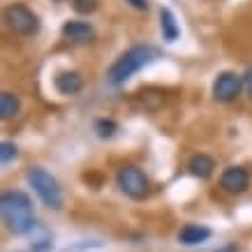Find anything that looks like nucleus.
<instances>
[{"instance_id":"1","label":"nucleus","mask_w":252,"mask_h":252,"mask_svg":"<svg viewBox=\"0 0 252 252\" xmlns=\"http://www.w3.org/2000/svg\"><path fill=\"white\" fill-rule=\"evenodd\" d=\"M0 213L5 229L14 236H31L35 231V208H32V199L21 190H9L2 192L0 197Z\"/></svg>"},{"instance_id":"2","label":"nucleus","mask_w":252,"mask_h":252,"mask_svg":"<svg viewBox=\"0 0 252 252\" xmlns=\"http://www.w3.org/2000/svg\"><path fill=\"white\" fill-rule=\"evenodd\" d=\"M160 58V51L151 44H137L130 46L125 54H121L114 61V65L109 67L107 72V84L118 88V86H125L137 72H141L144 67L153 65L155 61Z\"/></svg>"},{"instance_id":"3","label":"nucleus","mask_w":252,"mask_h":252,"mask_svg":"<svg viewBox=\"0 0 252 252\" xmlns=\"http://www.w3.org/2000/svg\"><path fill=\"white\" fill-rule=\"evenodd\" d=\"M28 183H31L32 192L39 197V201L44 204L46 208L51 211H61L65 199H63V190H61V183L56 181V176L51 171H46L44 167H31L28 169Z\"/></svg>"},{"instance_id":"4","label":"nucleus","mask_w":252,"mask_h":252,"mask_svg":"<svg viewBox=\"0 0 252 252\" xmlns=\"http://www.w3.org/2000/svg\"><path fill=\"white\" fill-rule=\"evenodd\" d=\"M116 183L121 188L125 197L134 199V201H144L151 197V181L148 176L134 164H123L116 174Z\"/></svg>"},{"instance_id":"5","label":"nucleus","mask_w":252,"mask_h":252,"mask_svg":"<svg viewBox=\"0 0 252 252\" xmlns=\"http://www.w3.org/2000/svg\"><path fill=\"white\" fill-rule=\"evenodd\" d=\"M5 23H7V28L16 35H21V37H32V35H37L39 32V16L32 12L28 5H23V2H14V5H9L5 7V14H2Z\"/></svg>"},{"instance_id":"6","label":"nucleus","mask_w":252,"mask_h":252,"mask_svg":"<svg viewBox=\"0 0 252 252\" xmlns=\"http://www.w3.org/2000/svg\"><path fill=\"white\" fill-rule=\"evenodd\" d=\"M245 91V81L243 74H236L231 69H224L218 77L213 79V86H211V95H213L215 102H234V99L241 97V93Z\"/></svg>"},{"instance_id":"7","label":"nucleus","mask_w":252,"mask_h":252,"mask_svg":"<svg viewBox=\"0 0 252 252\" xmlns=\"http://www.w3.org/2000/svg\"><path fill=\"white\" fill-rule=\"evenodd\" d=\"M220 188L227 194H243L250 188V174H248V169L238 167V164L227 167L220 176Z\"/></svg>"},{"instance_id":"8","label":"nucleus","mask_w":252,"mask_h":252,"mask_svg":"<svg viewBox=\"0 0 252 252\" xmlns=\"http://www.w3.org/2000/svg\"><path fill=\"white\" fill-rule=\"evenodd\" d=\"M63 39H67L72 44H86V42H93L95 39V28H93L88 21H65L61 28Z\"/></svg>"},{"instance_id":"9","label":"nucleus","mask_w":252,"mask_h":252,"mask_svg":"<svg viewBox=\"0 0 252 252\" xmlns=\"http://www.w3.org/2000/svg\"><path fill=\"white\" fill-rule=\"evenodd\" d=\"M54 86H56V91L61 93V95L69 97V95H77V93H81V88H84V77H81L79 72H74V69H67V72L56 74Z\"/></svg>"},{"instance_id":"10","label":"nucleus","mask_w":252,"mask_h":252,"mask_svg":"<svg viewBox=\"0 0 252 252\" xmlns=\"http://www.w3.org/2000/svg\"><path fill=\"white\" fill-rule=\"evenodd\" d=\"M188 171H190L194 178H199V181H206L215 171V160L206 153H194L190 160H188Z\"/></svg>"},{"instance_id":"11","label":"nucleus","mask_w":252,"mask_h":252,"mask_svg":"<svg viewBox=\"0 0 252 252\" xmlns=\"http://www.w3.org/2000/svg\"><path fill=\"white\" fill-rule=\"evenodd\" d=\"M211 238V229L204 224H185L183 229L178 231V243L183 245H199L206 243Z\"/></svg>"},{"instance_id":"12","label":"nucleus","mask_w":252,"mask_h":252,"mask_svg":"<svg viewBox=\"0 0 252 252\" xmlns=\"http://www.w3.org/2000/svg\"><path fill=\"white\" fill-rule=\"evenodd\" d=\"M160 31L164 42H169V44L181 37V26H178L176 14L169 7H160Z\"/></svg>"},{"instance_id":"13","label":"nucleus","mask_w":252,"mask_h":252,"mask_svg":"<svg viewBox=\"0 0 252 252\" xmlns=\"http://www.w3.org/2000/svg\"><path fill=\"white\" fill-rule=\"evenodd\" d=\"M19 111H21V99H19V95L12 91H5L0 95V118H2V121H12V118L19 116Z\"/></svg>"},{"instance_id":"14","label":"nucleus","mask_w":252,"mask_h":252,"mask_svg":"<svg viewBox=\"0 0 252 252\" xmlns=\"http://www.w3.org/2000/svg\"><path fill=\"white\" fill-rule=\"evenodd\" d=\"M31 248L32 252H49L51 248H54V236L49 234V231L44 229V227H35V231L31 234Z\"/></svg>"},{"instance_id":"15","label":"nucleus","mask_w":252,"mask_h":252,"mask_svg":"<svg viewBox=\"0 0 252 252\" xmlns=\"http://www.w3.org/2000/svg\"><path fill=\"white\" fill-rule=\"evenodd\" d=\"M93 130H95V134L99 139H114L116 132H118V123L114 118H97L95 125H93Z\"/></svg>"},{"instance_id":"16","label":"nucleus","mask_w":252,"mask_h":252,"mask_svg":"<svg viewBox=\"0 0 252 252\" xmlns=\"http://www.w3.org/2000/svg\"><path fill=\"white\" fill-rule=\"evenodd\" d=\"M72 7H74L77 14L88 16V14H93V12L99 7V0H72Z\"/></svg>"},{"instance_id":"17","label":"nucleus","mask_w":252,"mask_h":252,"mask_svg":"<svg viewBox=\"0 0 252 252\" xmlns=\"http://www.w3.org/2000/svg\"><path fill=\"white\" fill-rule=\"evenodd\" d=\"M16 155H19V148H16L14 141H2L0 144V162L2 164H9Z\"/></svg>"},{"instance_id":"18","label":"nucleus","mask_w":252,"mask_h":252,"mask_svg":"<svg viewBox=\"0 0 252 252\" xmlns=\"http://www.w3.org/2000/svg\"><path fill=\"white\" fill-rule=\"evenodd\" d=\"M243 81H245V93H248V97L252 99V65H250V67H248V69H245Z\"/></svg>"},{"instance_id":"19","label":"nucleus","mask_w":252,"mask_h":252,"mask_svg":"<svg viewBox=\"0 0 252 252\" xmlns=\"http://www.w3.org/2000/svg\"><path fill=\"white\" fill-rule=\"evenodd\" d=\"M125 2H130V7L139 9V12H148V0H125Z\"/></svg>"},{"instance_id":"20","label":"nucleus","mask_w":252,"mask_h":252,"mask_svg":"<svg viewBox=\"0 0 252 252\" xmlns=\"http://www.w3.org/2000/svg\"><path fill=\"white\" fill-rule=\"evenodd\" d=\"M215 252H238L236 243H227V245H222V248H218Z\"/></svg>"}]
</instances>
